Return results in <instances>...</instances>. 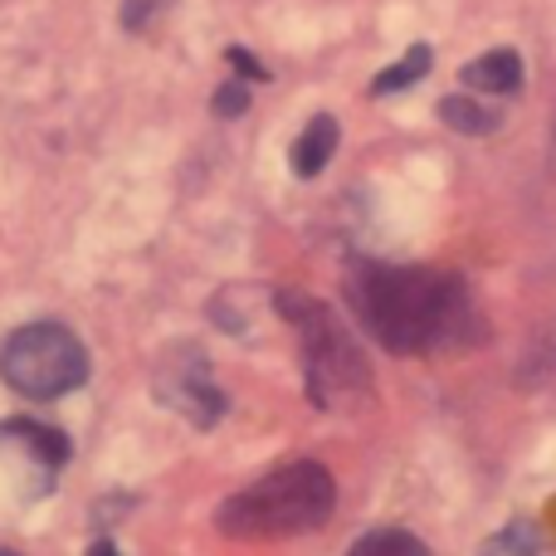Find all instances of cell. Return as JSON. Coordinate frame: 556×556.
I'll return each mask as SVG.
<instances>
[{"label":"cell","instance_id":"10","mask_svg":"<svg viewBox=\"0 0 556 556\" xmlns=\"http://www.w3.org/2000/svg\"><path fill=\"white\" fill-rule=\"evenodd\" d=\"M346 556H434V552L405 528H371L352 542Z\"/></svg>","mask_w":556,"mask_h":556},{"label":"cell","instance_id":"5","mask_svg":"<svg viewBox=\"0 0 556 556\" xmlns=\"http://www.w3.org/2000/svg\"><path fill=\"white\" fill-rule=\"evenodd\" d=\"M156 395H162L172 410L191 415L201 430H211V425L230 410L225 391L215 386V376H211V362H205L195 346H186L172 366H162V371H156Z\"/></svg>","mask_w":556,"mask_h":556},{"label":"cell","instance_id":"2","mask_svg":"<svg viewBox=\"0 0 556 556\" xmlns=\"http://www.w3.org/2000/svg\"><path fill=\"white\" fill-rule=\"evenodd\" d=\"M332 508H337L332 473L313 459H298L254 479L250 489L230 493L215 508V528L240 542H274V538H298V532H317L332 518Z\"/></svg>","mask_w":556,"mask_h":556},{"label":"cell","instance_id":"12","mask_svg":"<svg viewBox=\"0 0 556 556\" xmlns=\"http://www.w3.org/2000/svg\"><path fill=\"white\" fill-rule=\"evenodd\" d=\"M479 556H542L538 522H528V518L508 522V528H503V532H493V538L483 542Z\"/></svg>","mask_w":556,"mask_h":556},{"label":"cell","instance_id":"1","mask_svg":"<svg viewBox=\"0 0 556 556\" xmlns=\"http://www.w3.org/2000/svg\"><path fill=\"white\" fill-rule=\"evenodd\" d=\"M346 303L356 323L395 356H425L444 352L473 337L479 313H473L469 283L444 269H420V264H346Z\"/></svg>","mask_w":556,"mask_h":556},{"label":"cell","instance_id":"7","mask_svg":"<svg viewBox=\"0 0 556 556\" xmlns=\"http://www.w3.org/2000/svg\"><path fill=\"white\" fill-rule=\"evenodd\" d=\"M337 137H342V127H337L332 113H317L313 123L298 132L293 142V156H288V166H293V176H303V181H313V176H323V166L332 162L337 152Z\"/></svg>","mask_w":556,"mask_h":556},{"label":"cell","instance_id":"11","mask_svg":"<svg viewBox=\"0 0 556 556\" xmlns=\"http://www.w3.org/2000/svg\"><path fill=\"white\" fill-rule=\"evenodd\" d=\"M430 64H434V49H430V45H410V49H405V54H401V64H391V68H386V74H376L371 98L401 93V88L420 84V78L430 74Z\"/></svg>","mask_w":556,"mask_h":556},{"label":"cell","instance_id":"14","mask_svg":"<svg viewBox=\"0 0 556 556\" xmlns=\"http://www.w3.org/2000/svg\"><path fill=\"white\" fill-rule=\"evenodd\" d=\"M225 59H230L235 68H240V78H250V84H269V68H264V64H254V59L244 54V49H230V54H225Z\"/></svg>","mask_w":556,"mask_h":556},{"label":"cell","instance_id":"3","mask_svg":"<svg viewBox=\"0 0 556 556\" xmlns=\"http://www.w3.org/2000/svg\"><path fill=\"white\" fill-rule=\"evenodd\" d=\"M278 313L298 327L303 342V386L317 410H342L371 395V366L337 313L307 293H278Z\"/></svg>","mask_w":556,"mask_h":556},{"label":"cell","instance_id":"17","mask_svg":"<svg viewBox=\"0 0 556 556\" xmlns=\"http://www.w3.org/2000/svg\"><path fill=\"white\" fill-rule=\"evenodd\" d=\"M552 528H556V503H552Z\"/></svg>","mask_w":556,"mask_h":556},{"label":"cell","instance_id":"16","mask_svg":"<svg viewBox=\"0 0 556 556\" xmlns=\"http://www.w3.org/2000/svg\"><path fill=\"white\" fill-rule=\"evenodd\" d=\"M0 556H20V552H10V547H0Z\"/></svg>","mask_w":556,"mask_h":556},{"label":"cell","instance_id":"13","mask_svg":"<svg viewBox=\"0 0 556 556\" xmlns=\"http://www.w3.org/2000/svg\"><path fill=\"white\" fill-rule=\"evenodd\" d=\"M244 108H250V93H244V84H235V78H230V84L215 93V113H220V117H240Z\"/></svg>","mask_w":556,"mask_h":556},{"label":"cell","instance_id":"4","mask_svg":"<svg viewBox=\"0 0 556 556\" xmlns=\"http://www.w3.org/2000/svg\"><path fill=\"white\" fill-rule=\"evenodd\" d=\"M0 381L29 401H59L88 381V346L64 323H29L0 342Z\"/></svg>","mask_w":556,"mask_h":556},{"label":"cell","instance_id":"6","mask_svg":"<svg viewBox=\"0 0 556 556\" xmlns=\"http://www.w3.org/2000/svg\"><path fill=\"white\" fill-rule=\"evenodd\" d=\"M464 88L469 93H493V98H513L522 88V54L518 49H489V54L464 64Z\"/></svg>","mask_w":556,"mask_h":556},{"label":"cell","instance_id":"9","mask_svg":"<svg viewBox=\"0 0 556 556\" xmlns=\"http://www.w3.org/2000/svg\"><path fill=\"white\" fill-rule=\"evenodd\" d=\"M440 117H444V127H454V132H464V137H489V132H498V127H503L498 108L479 103V98H469V93H450V98H444Z\"/></svg>","mask_w":556,"mask_h":556},{"label":"cell","instance_id":"8","mask_svg":"<svg viewBox=\"0 0 556 556\" xmlns=\"http://www.w3.org/2000/svg\"><path fill=\"white\" fill-rule=\"evenodd\" d=\"M0 440H20V444H25V454L45 459L49 473H59L68 464V454H74L68 434L49 430V425H39V420H5V425H0Z\"/></svg>","mask_w":556,"mask_h":556},{"label":"cell","instance_id":"15","mask_svg":"<svg viewBox=\"0 0 556 556\" xmlns=\"http://www.w3.org/2000/svg\"><path fill=\"white\" fill-rule=\"evenodd\" d=\"M88 556H117V547H113V542H93V547H88Z\"/></svg>","mask_w":556,"mask_h":556}]
</instances>
